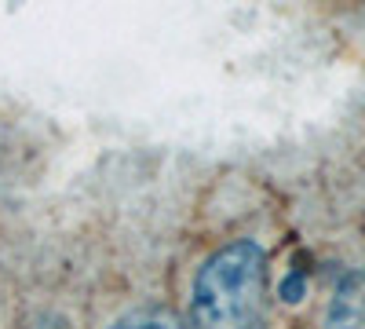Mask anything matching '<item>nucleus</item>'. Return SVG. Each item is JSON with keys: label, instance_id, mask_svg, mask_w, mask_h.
<instances>
[{"label": "nucleus", "instance_id": "obj_3", "mask_svg": "<svg viewBox=\"0 0 365 329\" xmlns=\"http://www.w3.org/2000/svg\"><path fill=\"white\" fill-rule=\"evenodd\" d=\"M113 329H179V322L165 311H132L125 315Z\"/></svg>", "mask_w": 365, "mask_h": 329}, {"label": "nucleus", "instance_id": "obj_2", "mask_svg": "<svg viewBox=\"0 0 365 329\" xmlns=\"http://www.w3.org/2000/svg\"><path fill=\"white\" fill-rule=\"evenodd\" d=\"M325 329H365V271L340 278L325 315Z\"/></svg>", "mask_w": 365, "mask_h": 329}, {"label": "nucleus", "instance_id": "obj_1", "mask_svg": "<svg viewBox=\"0 0 365 329\" xmlns=\"http://www.w3.org/2000/svg\"><path fill=\"white\" fill-rule=\"evenodd\" d=\"M267 256L256 242H234L212 256L194 282V329H259Z\"/></svg>", "mask_w": 365, "mask_h": 329}]
</instances>
